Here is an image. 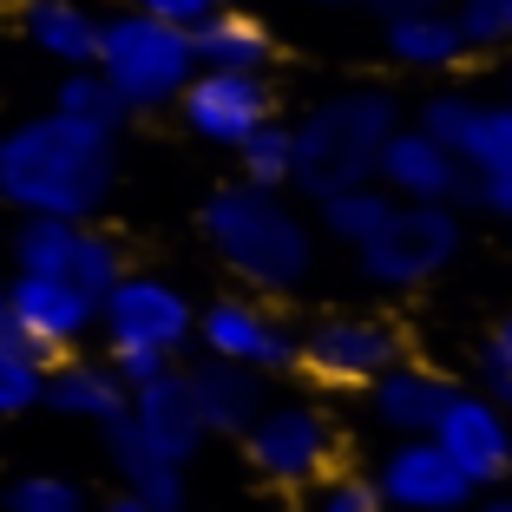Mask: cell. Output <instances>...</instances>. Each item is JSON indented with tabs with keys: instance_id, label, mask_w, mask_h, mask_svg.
<instances>
[{
	"instance_id": "1",
	"label": "cell",
	"mask_w": 512,
	"mask_h": 512,
	"mask_svg": "<svg viewBox=\"0 0 512 512\" xmlns=\"http://www.w3.org/2000/svg\"><path fill=\"white\" fill-rule=\"evenodd\" d=\"M112 191H119V138L99 125L46 106L0 132V211L99 224Z\"/></svg>"
},
{
	"instance_id": "2",
	"label": "cell",
	"mask_w": 512,
	"mask_h": 512,
	"mask_svg": "<svg viewBox=\"0 0 512 512\" xmlns=\"http://www.w3.org/2000/svg\"><path fill=\"white\" fill-rule=\"evenodd\" d=\"M197 230H204L217 263L256 296H289L316 276V230L283 191H263L243 178L217 184L197 204Z\"/></svg>"
},
{
	"instance_id": "3",
	"label": "cell",
	"mask_w": 512,
	"mask_h": 512,
	"mask_svg": "<svg viewBox=\"0 0 512 512\" xmlns=\"http://www.w3.org/2000/svg\"><path fill=\"white\" fill-rule=\"evenodd\" d=\"M407 125V106L394 99V86H342L329 99L302 112L289 125L296 165H289V191H302L309 204L348 191V184H375L381 145Z\"/></svg>"
},
{
	"instance_id": "4",
	"label": "cell",
	"mask_w": 512,
	"mask_h": 512,
	"mask_svg": "<svg viewBox=\"0 0 512 512\" xmlns=\"http://www.w3.org/2000/svg\"><path fill=\"white\" fill-rule=\"evenodd\" d=\"M99 79L125 99V112H165L178 106V92L191 86L197 53H191V27H171V20H151L138 7H119L99 27V53H92Z\"/></svg>"
},
{
	"instance_id": "5",
	"label": "cell",
	"mask_w": 512,
	"mask_h": 512,
	"mask_svg": "<svg viewBox=\"0 0 512 512\" xmlns=\"http://www.w3.org/2000/svg\"><path fill=\"white\" fill-rule=\"evenodd\" d=\"M7 263H14V276H60V283L86 289L92 302L132 270L125 243L106 224H66V217H14Z\"/></svg>"
},
{
	"instance_id": "6",
	"label": "cell",
	"mask_w": 512,
	"mask_h": 512,
	"mask_svg": "<svg viewBox=\"0 0 512 512\" xmlns=\"http://www.w3.org/2000/svg\"><path fill=\"white\" fill-rule=\"evenodd\" d=\"M460 250H467V224L453 204H394L388 224L355 250V263L375 289H427Z\"/></svg>"
},
{
	"instance_id": "7",
	"label": "cell",
	"mask_w": 512,
	"mask_h": 512,
	"mask_svg": "<svg viewBox=\"0 0 512 512\" xmlns=\"http://www.w3.org/2000/svg\"><path fill=\"white\" fill-rule=\"evenodd\" d=\"M335 421L316 401H263L250 427H243V460H250L256 480L283 486V493H309L316 480L335 473Z\"/></svg>"
},
{
	"instance_id": "8",
	"label": "cell",
	"mask_w": 512,
	"mask_h": 512,
	"mask_svg": "<svg viewBox=\"0 0 512 512\" xmlns=\"http://www.w3.org/2000/svg\"><path fill=\"white\" fill-rule=\"evenodd\" d=\"M99 335H106V348H158L178 362L197 342V302L158 270H125L99 296Z\"/></svg>"
},
{
	"instance_id": "9",
	"label": "cell",
	"mask_w": 512,
	"mask_h": 512,
	"mask_svg": "<svg viewBox=\"0 0 512 512\" xmlns=\"http://www.w3.org/2000/svg\"><path fill=\"white\" fill-rule=\"evenodd\" d=\"M407 355L388 316H322L296 335V368L322 388H368Z\"/></svg>"
},
{
	"instance_id": "10",
	"label": "cell",
	"mask_w": 512,
	"mask_h": 512,
	"mask_svg": "<svg viewBox=\"0 0 512 512\" xmlns=\"http://www.w3.org/2000/svg\"><path fill=\"white\" fill-rule=\"evenodd\" d=\"M197 348L217 362L256 368V375H289L296 368V329L276 316L263 296H217L197 309Z\"/></svg>"
},
{
	"instance_id": "11",
	"label": "cell",
	"mask_w": 512,
	"mask_h": 512,
	"mask_svg": "<svg viewBox=\"0 0 512 512\" xmlns=\"http://www.w3.org/2000/svg\"><path fill=\"white\" fill-rule=\"evenodd\" d=\"M178 119L191 138L237 151L256 125L276 119V92L263 73H191V86L178 92Z\"/></svg>"
},
{
	"instance_id": "12",
	"label": "cell",
	"mask_w": 512,
	"mask_h": 512,
	"mask_svg": "<svg viewBox=\"0 0 512 512\" xmlns=\"http://www.w3.org/2000/svg\"><path fill=\"white\" fill-rule=\"evenodd\" d=\"M7 302H14V335L40 362L79 355V342L99 329V302L86 289L60 283V276H14L7 270Z\"/></svg>"
},
{
	"instance_id": "13",
	"label": "cell",
	"mask_w": 512,
	"mask_h": 512,
	"mask_svg": "<svg viewBox=\"0 0 512 512\" xmlns=\"http://www.w3.org/2000/svg\"><path fill=\"white\" fill-rule=\"evenodd\" d=\"M427 440L460 467V480H467L473 493H480V486H499L512 473V414H499L486 394L453 388V401L440 407V421H434Z\"/></svg>"
},
{
	"instance_id": "14",
	"label": "cell",
	"mask_w": 512,
	"mask_h": 512,
	"mask_svg": "<svg viewBox=\"0 0 512 512\" xmlns=\"http://www.w3.org/2000/svg\"><path fill=\"white\" fill-rule=\"evenodd\" d=\"M375 493L394 512H467L473 506V486L460 480V467H453L434 440H394L381 453Z\"/></svg>"
},
{
	"instance_id": "15",
	"label": "cell",
	"mask_w": 512,
	"mask_h": 512,
	"mask_svg": "<svg viewBox=\"0 0 512 512\" xmlns=\"http://www.w3.org/2000/svg\"><path fill=\"white\" fill-rule=\"evenodd\" d=\"M375 184L394 197V204H460L473 178L440 138H427L421 125H401V132L381 145Z\"/></svg>"
},
{
	"instance_id": "16",
	"label": "cell",
	"mask_w": 512,
	"mask_h": 512,
	"mask_svg": "<svg viewBox=\"0 0 512 512\" xmlns=\"http://www.w3.org/2000/svg\"><path fill=\"white\" fill-rule=\"evenodd\" d=\"M184 388H191L204 440H243V427H250L256 414H263V401H270V388H263L256 368L217 362V355H204V362L184 368Z\"/></svg>"
},
{
	"instance_id": "17",
	"label": "cell",
	"mask_w": 512,
	"mask_h": 512,
	"mask_svg": "<svg viewBox=\"0 0 512 512\" xmlns=\"http://www.w3.org/2000/svg\"><path fill=\"white\" fill-rule=\"evenodd\" d=\"M447 401H453V381L440 375V368H427V362H407V355L388 368V375L368 381V414H375L394 440H427Z\"/></svg>"
},
{
	"instance_id": "18",
	"label": "cell",
	"mask_w": 512,
	"mask_h": 512,
	"mask_svg": "<svg viewBox=\"0 0 512 512\" xmlns=\"http://www.w3.org/2000/svg\"><path fill=\"white\" fill-rule=\"evenodd\" d=\"M14 27L40 60L73 73V66H92V53H99L106 7H92V0H14Z\"/></svg>"
},
{
	"instance_id": "19",
	"label": "cell",
	"mask_w": 512,
	"mask_h": 512,
	"mask_svg": "<svg viewBox=\"0 0 512 512\" xmlns=\"http://www.w3.org/2000/svg\"><path fill=\"white\" fill-rule=\"evenodd\" d=\"M125 421L138 427V440H145L151 453H165L171 467H191L197 447H204V427H197V407H191V388H184V368H171V375L132 388Z\"/></svg>"
},
{
	"instance_id": "20",
	"label": "cell",
	"mask_w": 512,
	"mask_h": 512,
	"mask_svg": "<svg viewBox=\"0 0 512 512\" xmlns=\"http://www.w3.org/2000/svg\"><path fill=\"white\" fill-rule=\"evenodd\" d=\"M125 381L112 375V362H92V355H60L46 362V388L40 407H53L60 421H86V427H112L125 414Z\"/></svg>"
},
{
	"instance_id": "21",
	"label": "cell",
	"mask_w": 512,
	"mask_h": 512,
	"mask_svg": "<svg viewBox=\"0 0 512 512\" xmlns=\"http://www.w3.org/2000/svg\"><path fill=\"white\" fill-rule=\"evenodd\" d=\"M191 53H197V73H270L276 40L250 7H217L191 27Z\"/></svg>"
},
{
	"instance_id": "22",
	"label": "cell",
	"mask_w": 512,
	"mask_h": 512,
	"mask_svg": "<svg viewBox=\"0 0 512 512\" xmlns=\"http://www.w3.org/2000/svg\"><path fill=\"white\" fill-rule=\"evenodd\" d=\"M381 46H388V60H401L407 73H447V66L467 60V46H460V33H453L440 0L407 7V14H388L381 20Z\"/></svg>"
},
{
	"instance_id": "23",
	"label": "cell",
	"mask_w": 512,
	"mask_h": 512,
	"mask_svg": "<svg viewBox=\"0 0 512 512\" xmlns=\"http://www.w3.org/2000/svg\"><path fill=\"white\" fill-rule=\"evenodd\" d=\"M99 434H106V460H112V473H119L125 493H138L151 512H178L184 506V467H171L165 453H151L125 414L112 427H99Z\"/></svg>"
},
{
	"instance_id": "24",
	"label": "cell",
	"mask_w": 512,
	"mask_h": 512,
	"mask_svg": "<svg viewBox=\"0 0 512 512\" xmlns=\"http://www.w3.org/2000/svg\"><path fill=\"white\" fill-rule=\"evenodd\" d=\"M453 158L467 165V178H493V171H512V99H480L453 145Z\"/></svg>"
},
{
	"instance_id": "25",
	"label": "cell",
	"mask_w": 512,
	"mask_h": 512,
	"mask_svg": "<svg viewBox=\"0 0 512 512\" xmlns=\"http://www.w3.org/2000/svg\"><path fill=\"white\" fill-rule=\"evenodd\" d=\"M53 112H66V119H79V125H99V132H112V138L132 125L125 99L99 79V66H73V73H60V86H53Z\"/></svg>"
},
{
	"instance_id": "26",
	"label": "cell",
	"mask_w": 512,
	"mask_h": 512,
	"mask_svg": "<svg viewBox=\"0 0 512 512\" xmlns=\"http://www.w3.org/2000/svg\"><path fill=\"white\" fill-rule=\"evenodd\" d=\"M388 211H394V197L381 191V184H348V191H335V197L316 204L322 230H329L335 243H348V250H362V243L388 224Z\"/></svg>"
},
{
	"instance_id": "27",
	"label": "cell",
	"mask_w": 512,
	"mask_h": 512,
	"mask_svg": "<svg viewBox=\"0 0 512 512\" xmlns=\"http://www.w3.org/2000/svg\"><path fill=\"white\" fill-rule=\"evenodd\" d=\"M0 512H92V493L66 473H14L0 486Z\"/></svg>"
},
{
	"instance_id": "28",
	"label": "cell",
	"mask_w": 512,
	"mask_h": 512,
	"mask_svg": "<svg viewBox=\"0 0 512 512\" xmlns=\"http://www.w3.org/2000/svg\"><path fill=\"white\" fill-rule=\"evenodd\" d=\"M289 165H296V145H289V125H283V119L256 125V132L237 145V171H243V184H263V191H289Z\"/></svg>"
},
{
	"instance_id": "29",
	"label": "cell",
	"mask_w": 512,
	"mask_h": 512,
	"mask_svg": "<svg viewBox=\"0 0 512 512\" xmlns=\"http://www.w3.org/2000/svg\"><path fill=\"white\" fill-rule=\"evenodd\" d=\"M40 388H46V362L20 335H7V342H0V421L33 414V407H40Z\"/></svg>"
},
{
	"instance_id": "30",
	"label": "cell",
	"mask_w": 512,
	"mask_h": 512,
	"mask_svg": "<svg viewBox=\"0 0 512 512\" xmlns=\"http://www.w3.org/2000/svg\"><path fill=\"white\" fill-rule=\"evenodd\" d=\"M447 20H453V33H460L467 53H499V46H512L506 40V0H453Z\"/></svg>"
},
{
	"instance_id": "31",
	"label": "cell",
	"mask_w": 512,
	"mask_h": 512,
	"mask_svg": "<svg viewBox=\"0 0 512 512\" xmlns=\"http://www.w3.org/2000/svg\"><path fill=\"white\" fill-rule=\"evenodd\" d=\"M309 512H388L375 493V480L362 473H329V480L309 486Z\"/></svg>"
},
{
	"instance_id": "32",
	"label": "cell",
	"mask_w": 512,
	"mask_h": 512,
	"mask_svg": "<svg viewBox=\"0 0 512 512\" xmlns=\"http://www.w3.org/2000/svg\"><path fill=\"white\" fill-rule=\"evenodd\" d=\"M106 362H112V375L125 381V394L132 388H145V381H158V375H171V355H158V348H106Z\"/></svg>"
},
{
	"instance_id": "33",
	"label": "cell",
	"mask_w": 512,
	"mask_h": 512,
	"mask_svg": "<svg viewBox=\"0 0 512 512\" xmlns=\"http://www.w3.org/2000/svg\"><path fill=\"white\" fill-rule=\"evenodd\" d=\"M138 14H151V20H171V27H197L204 14H217L224 0H132Z\"/></svg>"
},
{
	"instance_id": "34",
	"label": "cell",
	"mask_w": 512,
	"mask_h": 512,
	"mask_svg": "<svg viewBox=\"0 0 512 512\" xmlns=\"http://www.w3.org/2000/svg\"><path fill=\"white\" fill-rule=\"evenodd\" d=\"M467 197L480 204L486 217H499V224H512V171H493V178H473Z\"/></svg>"
},
{
	"instance_id": "35",
	"label": "cell",
	"mask_w": 512,
	"mask_h": 512,
	"mask_svg": "<svg viewBox=\"0 0 512 512\" xmlns=\"http://www.w3.org/2000/svg\"><path fill=\"white\" fill-rule=\"evenodd\" d=\"M480 394L499 407V414H512V362H499V355H486V348H480Z\"/></svg>"
},
{
	"instance_id": "36",
	"label": "cell",
	"mask_w": 512,
	"mask_h": 512,
	"mask_svg": "<svg viewBox=\"0 0 512 512\" xmlns=\"http://www.w3.org/2000/svg\"><path fill=\"white\" fill-rule=\"evenodd\" d=\"M486 355H499V362H512V309L499 316V329H493V342H486Z\"/></svg>"
},
{
	"instance_id": "37",
	"label": "cell",
	"mask_w": 512,
	"mask_h": 512,
	"mask_svg": "<svg viewBox=\"0 0 512 512\" xmlns=\"http://www.w3.org/2000/svg\"><path fill=\"white\" fill-rule=\"evenodd\" d=\"M92 512H151V506H145L138 493H125V486H119V493H112V499H99Z\"/></svg>"
},
{
	"instance_id": "38",
	"label": "cell",
	"mask_w": 512,
	"mask_h": 512,
	"mask_svg": "<svg viewBox=\"0 0 512 512\" xmlns=\"http://www.w3.org/2000/svg\"><path fill=\"white\" fill-rule=\"evenodd\" d=\"M14 335V302H7V276H0V342Z\"/></svg>"
},
{
	"instance_id": "39",
	"label": "cell",
	"mask_w": 512,
	"mask_h": 512,
	"mask_svg": "<svg viewBox=\"0 0 512 512\" xmlns=\"http://www.w3.org/2000/svg\"><path fill=\"white\" fill-rule=\"evenodd\" d=\"M480 512H512V493H499V486H493V499H480Z\"/></svg>"
},
{
	"instance_id": "40",
	"label": "cell",
	"mask_w": 512,
	"mask_h": 512,
	"mask_svg": "<svg viewBox=\"0 0 512 512\" xmlns=\"http://www.w3.org/2000/svg\"><path fill=\"white\" fill-rule=\"evenodd\" d=\"M316 7H362V0H316Z\"/></svg>"
},
{
	"instance_id": "41",
	"label": "cell",
	"mask_w": 512,
	"mask_h": 512,
	"mask_svg": "<svg viewBox=\"0 0 512 512\" xmlns=\"http://www.w3.org/2000/svg\"><path fill=\"white\" fill-rule=\"evenodd\" d=\"M506 40H512V0H506Z\"/></svg>"
},
{
	"instance_id": "42",
	"label": "cell",
	"mask_w": 512,
	"mask_h": 512,
	"mask_svg": "<svg viewBox=\"0 0 512 512\" xmlns=\"http://www.w3.org/2000/svg\"><path fill=\"white\" fill-rule=\"evenodd\" d=\"M0 250H7V224H0Z\"/></svg>"
},
{
	"instance_id": "43",
	"label": "cell",
	"mask_w": 512,
	"mask_h": 512,
	"mask_svg": "<svg viewBox=\"0 0 512 512\" xmlns=\"http://www.w3.org/2000/svg\"><path fill=\"white\" fill-rule=\"evenodd\" d=\"M224 7H237V0H224Z\"/></svg>"
},
{
	"instance_id": "44",
	"label": "cell",
	"mask_w": 512,
	"mask_h": 512,
	"mask_svg": "<svg viewBox=\"0 0 512 512\" xmlns=\"http://www.w3.org/2000/svg\"><path fill=\"white\" fill-rule=\"evenodd\" d=\"M506 99H512V92H506Z\"/></svg>"
},
{
	"instance_id": "45",
	"label": "cell",
	"mask_w": 512,
	"mask_h": 512,
	"mask_svg": "<svg viewBox=\"0 0 512 512\" xmlns=\"http://www.w3.org/2000/svg\"><path fill=\"white\" fill-rule=\"evenodd\" d=\"M178 512H184V506H178Z\"/></svg>"
}]
</instances>
